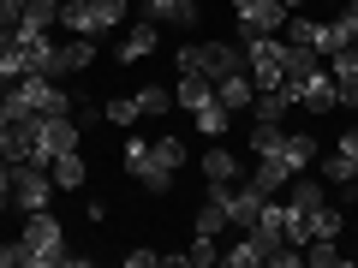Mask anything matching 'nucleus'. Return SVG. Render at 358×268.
Returning <instances> with one entry per match:
<instances>
[{"mask_svg": "<svg viewBox=\"0 0 358 268\" xmlns=\"http://www.w3.org/2000/svg\"><path fill=\"white\" fill-rule=\"evenodd\" d=\"M346 42V30H341V18H334V24H317V54H334Z\"/></svg>", "mask_w": 358, "mask_h": 268, "instance_id": "nucleus-32", "label": "nucleus"}, {"mask_svg": "<svg viewBox=\"0 0 358 268\" xmlns=\"http://www.w3.org/2000/svg\"><path fill=\"white\" fill-rule=\"evenodd\" d=\"M305 262H310V268H341L346 251H341V239H310V244H305Z\"/></svg>", "mask_w": 358, "mask_h": 268, "instance_id": "nucleus-26", "label": "nucleus"}, {"mask_svg": "<svg viewBox=\"0 0 358 268\" xmlns=\"http://www.w3.org/2000/svg\"><path fill=\"white\" fill-rule=\"evenodd\" d=\"M66 149H78V119L72 114H48V119H42V131H36V155H30V161L48 167L54 155H66Z\"/></svg>", "mask_w": 358, "mask_h": 268, "instance_id": "nucleus-8", "label": "nucleus"}, {"mask_svg": "<svg viewBox=\"0 0 358 268\" xmlns=\"http://www.w3.org/2000/svg\"><path fill=\"white\" fill-rule=\"evenodd\" d=\"M305 227H310V239H341L346 221H341V209H334V203H317V209L305 215Z\"/></svg>", "mask_w": 358, "mask_h": 268, "instance_id": "nucleus-25", "label": "nucleus"}, {"mask_svg": "<svg viewBox=\"0 0 358 268\" xmlns=\"http://www.w3.org/2000/svg\"><path fill=\"white\" fill-rule=\"evenodd\" d=\"M48 173H54V191H78L84 173H90V161L78 149H66V155H54V161H48Z\"/></svg>", "mask_w": 358, "mask_h": 268, "instance_id": "nucleus-18", "label": "nucleus"}, {"mask_svg": "<svg viewBox=\"0 0 358 268\" xmlns=\"http://www.w3.org/2000/svg\"><path fill=\"white\" fill-rule=\"evenodd\" d=\"M185 256H192V268H215L221 262V244L203 239V232H192V251H185Z\"/></svg>", "mask_w": 358, "mask_h": 268, "instance_id": "nucleus-28", "label": "nucleus"}, {"mask_svg": "<svg viewBox=\"0 0 358 268\" xmlns=\"http://www.w3.org/2000/svg\"><path fill=\"white\" fill-rule=\"evenodd\" d=\"M334 149H346V155H358V126H346V131H341V143H334Z\"/></svg>", "mask_w": 358, "mask_h": 268, "instance_id": "nucleus-37", "label": "nucleus"}, {"mask_svg": "<svg viewBox=\"0 0 358 268\" xmlns=\"http://www.w3.org/2000/svg\"><path fill=\"white\" fill-rule=\"evenodd\" d=\"M233 13H239V36H281L287 24L281 0H233Z\"/></svg>", "mask_w": 358, "mask_h": 268, "instance_id": "nucleus-7", "label": "nucleus"}, {"mask_svg": "<svg viewBox=\"0 0 358 268\" xmlns=\"http://www.w3.org/2000/svg\"><path fill=\"white\" fill-rule=\"evenodd\" d=\"M48 197H54V173L42 161H13V209H48Z\"/></svg>", "mask_w": 358, "mask_h": 268, "instance_id": "nucleus-6", "label": "nucleus"}, {"mask_svg": "<svg viewBox=\"0 0 358 268\" xmlns=\"http://www.w3.org/2000/svg\"><path fill=\"white\" fill-rule=\"evenodd\" d=\"M18 244H24V268H54V262L90 268V256H72V251H66V232H60V221H54L48 209H30V215H24Z\"/></svg>", "mask_w": 358, "mask_h": 268, "instance_id": "nucleus-2", "label": "nucleus"}, {"mask_svg": "<svg viewBox=\"0 0 358 268\" xmlns=\"http://www.w3.org/2000/svg\"><path fill=\"white\" fill-rule=\"evenodd\" d=\"M143 18H150V24H197L203 6H197V0H143Z\"/></svg>", "mask_w": 358, "mask_h": 268, "instance_id": "nucleus-13", "label": "nucleus"}, {"mask_svg": "<svg viewBox=\"0 0 358 268\" xmlns=\"http://www.w3.org/2000/svg\"><path fill=\"white\" fill-rule=\"evenodd\" d=\"M6 126H13V114H6V96H0V137H6Z\"/></svg>", "mask_w": 358, "mask_h": 268, "instance_id": "nucleus-38", "label": "nucleus"}, {"mask_svg": "<svg viewBox=\"0 0 358 268\" xmlns=\"http://www.w3.org/2000/svg\"><path fill=\"white\" fill-rule=\"evenodd\" d=\"M221 262H227V268H263V239H257V232L233 239L227 251H221Z\"/></svg>", "mask_w": 358, "mask_h": 268, "instance_id": "nucleus-23", "label": "nucleus"}, {"mask_svg": "<svg viewBox=\"0 0 358 268\" xmlns=\"http://www.w3.org/2000/svg\"><path fill=\"white\" fill-rule=\"evenodd\" d=\"M334 96H341V107H358V72L352 77H334Z\"/></svg>", "mask_w": 358, "mask_h": 268, "instance_id": "nucleus-34", "label": "nucleus"}, {"mask_svg": "<svg viewBox=\"0 0 358 268\" xmlns=\"http://www.w3.org/2000/svg\"><path fill=\"white\" fill-rule=\"evenodd\" d=\"M179 72H197V77H227V72H251V60H245V48H233V42H185V48L173 54Z\"/></svg>", "mask_w": 358, "mask_h": 268, "instance_id": "nucleus-4", "label": "nucleus"}, {"mask_svg": "<svg viewBox=\"0 0 358 268\" xmlns=\"http://www.w3.org/2000/svg\"><path fill=\"white\" fill-rule=\"evenodd\" d=\"M102 119H108V126H138V102H131V96H126V102H102Z\"/></svg>", "mask_w": 358, "mask_h": 268, "instance_id": "nucleus-30", "label": "nucleus"}, {"mask_svg": "<svg viewBox=\"0 0 358 268\" xmlns=\"http://www.w3.org/2000/svg\"><path fill=\"white\" fill-rule=\"evenodd\" d=\"M0 268H24V244H18V239L0 244Z\"/></svg>", "mask_w": 358, "mask_h": 268, "instance_id": "nucleus-35", "label": "nucleus"}, {"mask_svg": "<svg viewBox=\"0 0 358 268\" xmlns=\"http://www.w3.org/2000/svg\"><path fill=\"white\" fill-rule=\"evenodd\" d=\"M287 107H299L293 96H287V89H257V102H251V114L263 119V126H281V119H287Z\"/></svg>", "mask_w": 358, "mask_h": 268, "instance_id": "nucleus-22", "label": "nucleus"}, {"mask_svg": "<svg viewBox=\"0 0 358 268\" xmlns=\"http://www.w3.org/2000/svg\"><path fill=\"white\" fill-rule=\"evenodd\" d=\"M6 42H13V30H0V48H6Z\"/></svg>", "mask_w": 358, "mask_h": 268, "instance_id": "nucleus-39", "label": "nucleus"}, {"mask_svg": "<svg viewBox=\"0 0 358 268\" xmlns=\"http://www.w3.org/2000/svg\"><path fill=\"white\" fill-rule=\"evenodd\" d=\"M317 161H322V179H334L341 191H358V155L334 149V155H317Z\"/></svg>", "mask_w": 358, "mask_h": 268, "instance_id": "nucleus-21", "label": "nucleus"}, {"mask_svg": "<svg viewBox=\"0 0 358 268\" xmlns=\"http://www.w3.org/2000/svg\"><path fill=\"white\" fill-rule=\"evenodd\" d=\"M346 256H352V262H358V244H352V251H346Z\"/></svg>", "mask_w": 358, "mask_h": 268, "instance_id": "nucleus-40", "label": "nucleus"}, {"mask_svg": "<svg viewBox=\"0 0 358 268\" xmlns=\"http://www.w3.org/2000/svg\"><path fill=\"white\" fill-rule=\"evenodd\" d=\"M173 102L197 114V107H209V102H215V84H209V77H197V72H179V89H173Z\"/></svg>", "mask_w": 358, "mask_h": 268, "instance_id": "nucleus-20", "label": "nucleus"}, {"mask_svg": "<svg viewBox=\"0 0 358 268\" xmlns=\"http://www.w3.org/2000/svg\"><path fill=\"white\" fill-rule=\"evenodd\" d=\"M322 66H329L334 77H352V72H358V48H352V42H341V48H334V54H329Z\"/></svg>", "mask_w": 358, "mask_h": 268, "instance_id": "nucleus-31", "label": "nucleus"}, {"mask_svg": "<svg viewBox=\"0 0 358 268\" xmlns=\"http://www.w3.org/2000/svg\"><path fill=\"white\" fill-rule=\"evenodd\" d=\"M341 6H358V0H341Z\"/></svg>", "mask_w": 358, "mask_h": 268, "instance_id": "nucleus-41", "label": "nucleus"}, {"mask_svg": "<svg viewBox=\"0 0 358 268\" xmlns=\"http://www.w3.org/2000/svg\"><path fill=\"white\" fill-rule=\"evenodd\" d=\"M281 137H287L281 126H263V119L251 126V149H257V155H275V149H281Z\"/></svg>", "mask_w": 358, "mask_h": 268, "instance_id": "nucleus-29", "label": "nucleus"}, {"mask_svg": "<svg viewBox=\"0 0 358 268\" xmlns=\"http://www.w3.org/2000/svg\"><path fill=\"white\" fill-rule=\"evenodd\" d=\"M245 185H257L263 197H281L287 185H293V167L281 161V155H257V167H251V179Z\"/></svg>", "mask_w": 358, "mask_h": 268, "instance_id": "nucleus-12", "label": "nucleus"}, {"mask_svg": "<svg viewBox=\"0 0 358 268\" xmlns=\"http://www.w3.org/2000/svg\"><path fill=\"white\" fill-rule=\"evenodd\" d=\"M155 42H162V24H150V18H138V24L126 30V42H120V60H143V54H155Z\"/></svg>", "mask_w": 358, "mask_h": 268, "instance_id": "nucleus-17", "label": "nucleus"}, {"mask_svg": "<svg viewBox=\"0 0 358 268\" xmlns=\"http://www.w3.org/2000/svg\"><path fill=\"white\" fill-rule=\"evenodd\" d=\"M281 42H287V36H281ZM317 66H322V54H317V48H305V42H287V60H281V89L293 96V89L305 84V77L317 72Z\"/></svg>", "mask_w": 358, "mask_h": 268, "instance_id": "nucleus-11", "label": "nucleus"}, {"mask_svg": "<svg viewBox=\"0 0 358 268\" xmlns=\"http://www.w3.org/2000/svg\"><path fill=\"white\" fill-rule=\"evenodd\" d=\"M6 209H13V161L0 155V215H6Z\"/></svg>", "mask_w": 358, "mask_h": 268, "instance_id": "nucleus-33", "label": "nucleus"}, {"mask_svg": "<svg viewBox=\"0 0 358 268\" xmlns=\"http://www.w3.org/2000/svg\"><path fill=\"white\" fill-rule=\"evenodd\" d=\"M263 203H268V197L257 191V185H245V179H239V185L227 191V227L251 232V227H257V215H263Z\"/></svg>", "mask_w": 358, "mask_h": 268, "instance_id": "nucleus-10", "label": "nucleus"}, {"mask_svg": "<svg viewBox=\"0 0 358 268\" xmlns=\"http://www.w3.org/2000/svg\"><path fill=\"white\" fill-rule=\"evenodd\" d=\"M6 96V107H24V114H72V102H66V89H60V77H48V72H24L18 84H6L0 89Z\"/></svg>", "mask_w": 358, "mask_h": 268, "instance_id": "nucleus-3", "label": "nucleus"}, {"mask_svg": "<svg viewBox=\"0 0 358 268\" xmlns=\"http://www.w3.org/2000/svg\"><path fill=\"white\" fill-rule=\"evenodd\" d=\"M192 119H197V131H203V137H227V119H233V114H227L221 102H209V107H197Z\"/></svg>", "mask_w": 358, "mask_h": 268, "instance_id": "nucleus-27", "label": "nucleus"}, {"mask_svg": "<svg viewBox=\"0 0 358 268\" xmlns=\"http://www.w3.org/2000/svg\"><path fill=\"white\" fill-rule=\"evenodd\" d=\"M90 60H96V36H72V42H60V54H54V72H48V77H72V72H84Z\"/></svg>", "mask_w": 358, "mask_h": 268, "instance_id": "nucleus-15", "label": "nucleus"}, {"mask_svg": "<svg viewBox=\"0 0 358 268\" xmlns=\"http://www.w3.org/2000/svg\"><path fill=\"white\" fill-rule=\"evenodd\" d=\"M162 262V251H126V268H155Z\"/></svg>", "mask_w": 358, "mask_h": 268, "instance_id": "nucleus-36", "label": "nucleus"}, {"mask_svg": "<svg viewBox=\"0 0 358 268\" xmlns=\"http://www.w3.org/2000/svg\"><path fill=\"white\" fill-rule=\"evenodd\" d=\"M275 155H281V161L293 167V173H305V167L317 161V137H310V131H287V137H281V149H275Z\"/></svg>", "mask_w": 358, "mask_h": 268, "instance_id": "nucleus-19", "label": "nucleus"}, {"mask_svg": "<svg viewBox=\"0 0 358 268\" xmlns=\"http://www.w3.org/2000/svg\"><path fill=\"white\" fill-rule=\"evenodd\" d=\"M126 18V0H60V24L72 36H108Z\"/></svg>", "mask_w": 358, "mask_h": 268, "instance_id": "nucleus-5", "label": "nucleus"}, {"mask_svg": "<svg viewBox=\"0 0 358 268\" xmlns=\"http://www.w3.org/2000/svg\"><path fill=\"white\" fill-rule=\"evenodd\" d=\"M215 102L227 107V114L251 107V102H257V84H251V72H227V77H215Z\"/></svg>", "mask_w": 358, "mask_h": 268, "instance_id": "nucleus-14", "label": "nucleus"}, {"mask_svg": "<svg viewBox=\"0 0 358 268\" xmlns=\"http://www.w3.org/2000/svg\"><path fill=\"white\" fill-rule=\"evenodd\" d=\"M131 102H138V114H143V119H162L167 107H173V89H167V84H143Z\"/></svg>", "mask_w": 358, "mask_h": 268, "instance_id": "nucleus-24", "label": "nucleus"}, {"mask_svg": "<svg viewBox=\"0 0 358 268\" xmlns=\"http://www.w3.org/2000/svg\"><path fill=\"white\" fill-rule=\"evenodd\" d=\"M120 155H126V173L138 179L150 197H167V191H173V179H179V167H185V143H179V137H162V143L131 137Z\"/></svg>", "mask_w": 358, "mask_h": 268, "instance_id": "nucleus-1", "label": "nucleus"}, {"mask_svg": "<svg viewBox=\"0 0 358 268\" xmlns=\"http://www.w3.org/2000/svg\"><path fill=\"white\" fill-rule=\"evenodd\" d=\"M203 179L233 191V185L245 179V161H239V155H227V143H221V149H209V155H203Z\"/></svg>", "mask_w": 358, "mask_h": 268, "instance_id": "nucleus-16", "label": "nucleus"}, {"mask_svg": "<svg viewBox=\"0 0 358 268\" xmlns=\"http://www.w3.org/2000/svg\"><path fill=\"white\" fill-rule=\"evenodd\" d=\"M293 102L310 107V114H329V107H341V96H334V72H329V66H317V72H310L305 84L293 89Z\"/></svg>", "mask_w": 358, "mask_h": 268, "instance_id": "nucleus-9", "label": "nucleus"}]
</instances>
